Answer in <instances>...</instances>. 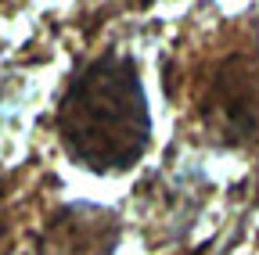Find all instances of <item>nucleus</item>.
Wrapping results in <instances>:
<instances>
[{
    "instance_id": "3",
    "label": "nucleus",
    "mask_w": 259,
    "mask_h": 255,
    "mask_svg": "<svg viewBox=\"0 0 259 255\" xmlns=\"http://www.w3.org/2000/svg\"><path fill=\"white\" fill-rule=\"evenodd\" d=\"M115 244V219L101 209H65L44 244V255H112Z\"/></svg>"
},
{
    "instance_id": "2",
    "label": "nucleus",
    "mask_w": 259,
    "mask_h": 255,
    "mask_svg": "<svg viewBox=\"0 0 259 255\" xmlns=\"http://www.w3.org/2000/svg\"><path fill=\"white\" fill-rule=\"evenodd\" d=\"M202 122L220 144L259 140V54H231L209 76Z\"/></svg>"
},
{
    "instance_id": "1",
    "label": "nucleus",
    "mask_w": 259,
    "mask_h": 255,
    "mask_svg": "<svg viewBox=\"0 0 259 255\" xmlns=\"http://www.w3.org/2000/svg\"><path fill=\"white\" fill-rule=\"evenodd\" d=\"M61 144L90 173H122L148 151L151 119L134 61L105 54L72 79L58 108Z\"/></svg>"
}]
</instances>
